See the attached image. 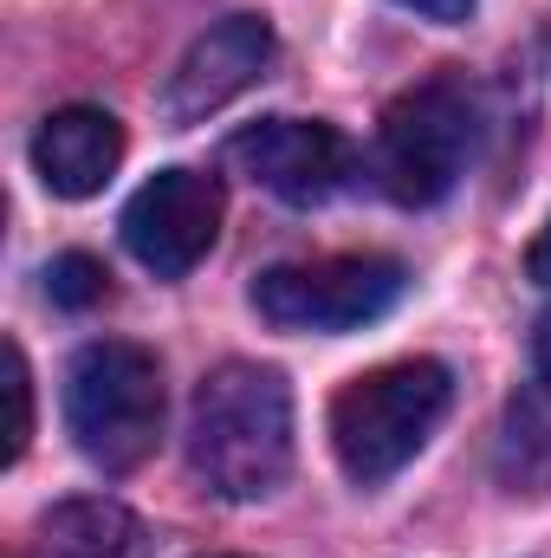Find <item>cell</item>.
<instances>
[{"label":"cell","mask_w":551,"mask_h":558,"mask_svg":"<svg viewBox=\"0 0 551 558\" xmlns=\"http://www.w3.org/2000/svg\"><path fill=\"white\" fill-rule=\"evenodd\" d=\"M188 468L221 500H267L292 474V384L273 364L228 357L188 403Z\"/></svg>","instance_id":"6da1fadb"},{"label":"cell","mask_w":551,"mask_h":558,"mask_svg":"<svg viewBox=\"0 0 551 558\" xmlns=\"http://www.w3.org/2000/svg\"><path fill=\"white\" fill-rule=\"evenodd\" d=\"M454 403V377L434 357H403L351 377L331 403V448L357 487H383L428 448Z\"/></svg>","instance_id":"7a4b0ae2"},{"label":"cell","mask_w":551,"mask_h":558,"mask_svg":"<svg viewBox=\"0 0 551 558\" xmlns=\"http://www.w3.org/2000/svg\"><path fill=\"white\" fill-rule=\"evenodd\" d=\"M65 428L105 474H131L162 435V364L131 338H91L65 371Z\"/></svg>","instance_id":"3957f363"},{"label":"cell","mask_w":551,"mask_h":558,"mask_svg":"<svg viewBox=\"0 0 551 558\" xmlns=\"http://www.w3.org/2000/svg\"><path fill=\"white\" fill-rule=\"evenodd\" d=\"M474 149V98L461 78H421L409 85L377 131V182L403 202V208H434Z\"/></svg>","instance_id":"277c9868"},{"label":"cell","mask_w":551,"mask_h":558,"mask_svg":"<svg viewBox=\"0 0 551 558\" xmlns=\"http://www.w3.org/2000/svg\"><path fill=\"white\" fill-rule=\"evenodd\" d=\"M403 286L409 274L390 254H325L267 267L254 279V312L279 331H357L377 325L403 299Z\"/></svg>","instance_id":"5b68a950"},{"label":"cell","mask_w":551,"mask_h":558,"mask_svg":"<svg viewBox=\"0 0 551 558\" xmlns=\"http://www.w3.org/2000/svg\"><path fill=\"white\" fill-rule=\"evenodd\" d=\"M221 234V182L201 169H156L124 208V247L156 279H182Z\"/></svg>","instance_id":"8992f818"},{"label":"cell","mask_w":551,"mask_h":558,"mask_svg":"<svg viewBox=\"0 0 551 558\" xmlns=\"http://www.w3.org/2000/svg\"><path fill=\"white\" fill-rule=\"evenodd\" d=\"M228 162L247 182H260L267 195L292 202V208H311V202L344 189L351 143L338 137L331 124H318V118H260V124H247L241 137L228 143Z\"/></svg>","instance_id":"52a82bcc"},{"label":"cell","mask_w":551,"mask_h":558,"mask_svg":"<svg viewBox=\"0 0 551 558\" xmlns=\"http://www.w3.org/2000/svg\"><path fill=\"white\" fill-rule=\"evenodd\" d=\"M273 52H279V39L260 13H228V20L208 26V33L182 52V65L169 72V85H162V118H169V124H201L208 111L234 105L247 85H260L267 65H273Z\"/></svg>","instance_id":"ba28073f"},{"label":"cell","mask_w":551,"mask_h":558,"mask_svg":"<svg viewBox=\"0 0 551 558\" xmlns=\"http://www.w3.org/2000/svg\"><path fill=\"white\" fill-rule=\"evenodd\" d=\"M118 162H124V124L98 105H65L33 131V169L65 202L98 195L118 175Z\"/></svg>","instance_id":"9c48e42d"},{"label":"cell","mask_w":551,"mask_h":558,"mask_svg":"<svg viewBox=\"0 0 551 558\" xmlns=\"http://www.w3.org/2000/svg\"><path fill=\"white\" fill-rule=\"evenodd\" d=\"M39 558H149V526L118 500H59L39 520Z\"/></svg>","instance_id":"30bf717a"},{"label":"cell","mask_w":551,"mask_h":558,"mask_svg":"<svg viewBox=\"0 0 551 558\" xmlns=\"http://www.w3.org/2000/svg\"><path fill=\"white\" fill-rule=\"evenodd\" d=\"M500 481L513 494H551V384H519L500 428Z\"/></svg>","instance_id":"8fae6325"},{"label":"cell","mask_w":551,"mask_h":558,"mask_svg":"<svg viewBox=\"0 0 551 558\" xmlns=\"http://www.w3.org/2000/svg\"><path fill=\"white\" fill-rule=\"evenodd\" d=\"M46 292H52V305L85 312V305H98V299L111 292V274H105V260H91V254H59V260L46 267Z\"/></svg>","instance_id":"7c38bea8"},{"label":"cell","mask_w":551,"mask_h":558,"mask_svg":"<svg viewBox=\"0 0 551 558\" xmlns=\"http://www.w3.org/2000/svg\"><path fill=\"white\" fill-rule=\"evenodd\" d=\"M0 364H7V410H13V416H7V461H20L26 441H33V377H26L20 344H7Z\"/></svg>","instance_id":"4fadbf2b"},{"label":"cell","mask_w":551,"mask_h":558,"mask_svg":"<svg viewBox=\"0 0 551 558\" xmlns=\"http://www.w3.org/2000/svg\"><path fill=\"white\" fill-rule=\"evenodd\" d=\"M396 7H409V13L434 20V26H461V20L474 13V0H396Z\"/></svg>","instance_id":"5bb4252c"},{"label":"cell","mask_w":551,"mask_h":558,"mask_svg":"<svg viewBox=\"0 0 551 558\" xmlns=\"http://www.w3.org/2000/svg\"><path fill=\"white\" fill-rule=\"evenodd\" d=\"M532 377L551 384V312L539 318V331H532Z\"/></svg>","instance_id":"9a60e30c"},{"label":"cell","mask_w":551,"mask_h":558,"mask_svg":"<svg viewBox=\"0 0 551 558\" xmlns=\"http://www.w3.org/2000/svg\"><path fill=\"white\" fill-rule=\"evenodd\" d=\"M526 274L539 279V286H551V221L539 228V241H532V254H526Z\"/></svg>","instance_id":"2e32d148"}]
</instances>
